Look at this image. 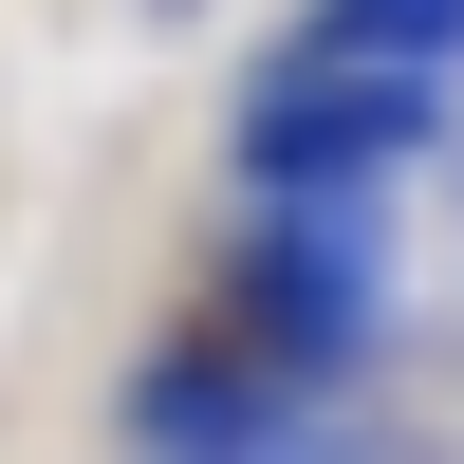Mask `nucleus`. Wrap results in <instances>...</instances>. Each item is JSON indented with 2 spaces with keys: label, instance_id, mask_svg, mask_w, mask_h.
Returning <instances> with one entry per match:
<instances>
[{
  "label": "nucleus",
  "instance_id": "2",
  "mask_svg": "<svg viewBox=\"0 0 464 464\" xmlns=\"http://www.w3.org/2000/svg\"><path fill=\"white\" fill-rule=\"evenodd\" d=\"M334 37L391 74V56H428V37H464V0H334Z\"/></svg>",
  "mask_w": 464,
  "mask_h": 464
},
{
  "label": "nucleus",
  "instance_id": "1",
  "mask_svg": "<svg viewBox=\"0 0 464 464\" xmlns=\"http://www.w3.org/2000/svg\"><path fill=\"white\" fill-rule=\"evenodd\" d=\"M372 149H409V93H391L372 56H334L316 93L260 111V168H279V186H334V168H372Z\"/></svg>",
  "mask_w": 464,
  "mask_h": 464
}]
</instances>
